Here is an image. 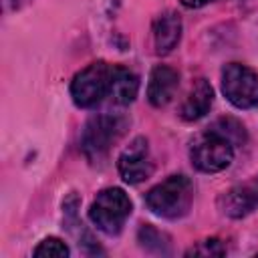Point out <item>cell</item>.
<instances>
[{
  "instance_id": "cell-2",
  "label": "cell",
  "mask_w": 258,
  "mask_h": 258,
  "mask_svg": "<svg viewBox=\"0 0 258 258\" xmlns=\"http://www.w3.org/2000/svg\"><path fill=\"white\" fill-rule=\"evenodd\" d=\"M131 214V200L119 187H107L97 194L89 208L91 222L105 234H119Z\"/></svg>"
},
{
  "instance_id": "cell-8",
  "label": "cell",
  "mask_w": 258,
  "mask_h": 258,
  "mask_svg": "<svg viewBox=\"0 0 258 258\" xmlns=\"http://www.w3.org/2000/svg\"><path fill=\"white\" fill-rule=\"evenodd\" d=\"M220 210L230 218H244L258 208V175L224 191L218 200Z\"/></svg>"
},
{
  "instance_id": "cell-15",
  "label": "cell",
  "mask_w": 258,
  "mask_h": 258,
  "mask_svg": "<svg viewBox=\"0 0 258 258\" xmlns=\"http://www.w3.org/2000/svg\"><path fill=\"white\" fill-rule=\"evenodd\" d=\"M224 252H226L224 246H222L220 240H216V238L206 240V242H204V248H194V250H189V254H210V256H222Z\"/></svg>"
},
{
  "instance_id": "cell-14",
  "label": "cell",
  "mask_w": 258,
  "mask_h": 258,
  "mask_svg": "<svg viewBox=\"0 0 258 258\" xmlns=\"http://www.w3.org/2000/svg\"><path fill=\"white\" fill-rule=\"evenodd\" d=\"M34 256H38V258H67L69 256V248L58 238H44L34 248Z\"/></svg>"
},
{
  "instance_id": "cell-11",
  "label": "cell",
  "mask_w": 258,
  "mask_h": 258,
  "mask_svg": "<svg viewBox=\"0 0 258 258\" xmlns=\"http://www.w3.org/2000/svg\"><path fill=\"white\" fill-rule=\"evenodd\" d=\"M214 101V89L206 79H198L196 85L191 87V91L187 93V97L183 99L181 107H179V115L185 121H198L202 119Z\"/></svg>"
},
{
  "instance_id": "cell-7",
  "label": "cell",
  "mask_w": 258,
  "mask_h": 258,
  "mask_svg": "<svg viewBox=\"0 0 258 258\" xmlns=\"http://www.w3.org/2000/svg\"><path fill=\"white\" fill-rule=\"evenodd\" d=\"M119 175L127 183H141L153 173V159L149 153L147 139L135 137L119 155Z\"/></svg>"
},
{
  "instance_id": "cell-16",
  "label": "cell",
  "mask_w": 258,
  "mask_h": 258,
  "mask_svg": "<svg viewBox=\"0 0 258 258\" xmlns=\"http://www.w3.org/2000/svg\"><path fill=\"white\" fill-rule=\"evenodd\" d=\"M208 2H212V0H181V4H183L185 8H202V6H206Z\"/></svg>"
},
{
  "instance_id": "cell-12",
  "label": "cell",
  "mask_w": 258,
  "mask_h": 258,
  "mask_svg": "<svg viewBox=\"0 0 258 258\" xmlns=\"http://www.w3.org/2000/svg\"><path fill=\"white\" fill-rule=\"evenodd\" d=\"M139 91V79L133 71L117 67L111 73V87H109V95L117 105H129Z\"/></svg>"
},
{
  "instance_id": "cell-6",
  "label": "cell",
  "mask_w": 258,
  "mask_h": 258,
  "mask_svg": "<svg viewBox=\"0 0 258 258\" xmlns=\"http://www.w3.org/2000/svg\"><path fill=\"white\" fill-rule=\"evenodd\" d=\"M222 91L234 107L252 109L258 105V75L246 64L230 62L222 71Z\"/></svg>"
},
{
  "instance_id": "cell-1",
  "label": "cell",
  "mask_w": 258,
  "mask_h": 258,
  "mask_svg": "<svg viewBox=\"0 0 258 258\" xmlns=\"http://www.w3.org/2000/svg\"><path fill=\"white\" fill-rule=\"evenodd\" d=\"M194 200V185L185 175H169L145 196L147 208L161 218L175 220L187 214Z\"/></svg>"
},
{
  "instance_id": "cell-13",
  "label": "cell",
  "mask_w": 258,
  "mask_h": 258,
  "mask_svg": "<svg viewBox=\"0 0 258 258\" xmlns=\"http://www.w3.org/2000/svg\"><path fill=\"white\" fill-rule=\"evenodd\" d=\"M210 129H212L214 133L222 135L224 139H228L234 147L246 143V129H244V125H242L238 119H234V117H220V119H216V121L212 123Z\"/></svg>"
},
{
  "instance_id": "cell-5",
  "label": "cell",
  "mask_w": 258,
  "mask_h": 258,
  "mask_svg": "<svg viewBox=\"0 0 258 258\" xmlns=\"http://www.w3.org/2000/svg\"><path fill=\"white\" fill-rule=\"evenodd\" d=\"M111 73L113 69L99 60L83 69L75 75L71 83V97L79 107H95L111 87Z\"/></svg>"
},
{
  "instance_id": "cell-9",
  "label": "cell",
  "mask_w": 258,
  "mask_h": 258,
  "mask_svg": "<svg viewBox=\"0 0 258 258\" xmlns=\"http://www.w3.org/2000/svg\"><path fill=\"white\" fill-rule=\"evenodd\" d=\"M177 73L169 67H155L149 75V85H147V99L153 107H163L167 105L173 95H175V89H177Z\"/></svg>"
},
{
  "instance_id": "cell-10",
  "label": "cell",
  "mask_w": 258,
  "mask_h": 258,
  "mask_svg": "<svg viewBox=\"0 0 258 258\" xmlns=\"http://www.w3.org/2000/svg\"><path fill=\"white\" fill-rule=\"evenodd\" d=\"M181 36V20L175 12L167 10L161 12L155 22H153V42H155V50L159 54H167L171 52Z\"/></svg>"
},
{
  "instance_id": "cell-4",
  "label": "cell",
  "mask_w": 258,
  "mask_h": 258,
  "mask_svg": "<svg viewBox=\"0 0 258 258\" xmlns=\"http://www.w3.org/2000/svg\"><path fill=\"white\" fill-rule=\"evenodd\" d=\"M189 159L196 169L204 173H216L226 169L234 159V145L222 135L208 129L198 135L189 147Z\"/></svg>"
},
{
  "instance_id": "cell-3",
  "label": "cell",
  "mask_w": 258,
  "mask_h": 258,
  "mask_svg": "<svg viewBox=\"0 0 258 258\" xmlns=\"http://www.w3.org/2000/svg\"><path fill=\"white\" fill-rule=\"evenodd\" d=\"M125 119L117 117V115H95L89 119V123L85 125L83 137H81V145L85 155L91 161H99L103 159L111 145L123 135L125 131Z\"/></svg>"
}]
</instances>
